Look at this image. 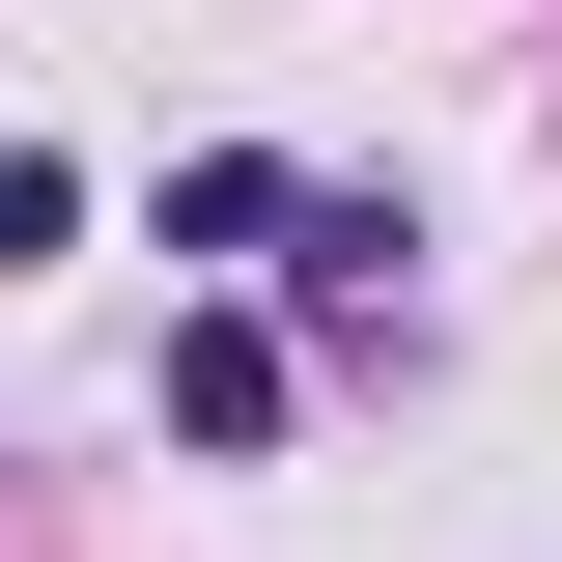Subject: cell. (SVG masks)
<instances>
[{
  "label": "cell",
  "mask_w": 562,
  "mask_h": 562,
  "mask_svg": "<svg viewBox=\"0 0 562 562\" xmlns=\"http://www.w3.org/2000/svg\"><path fill=\"white\" fill-rule=\"evenodd\" d=\"M169 422H198V450H254V422H281V338H254V310H198V338H169Z\"/></svg>",
  "instance_id": "cell-1"
}]
</instances>
